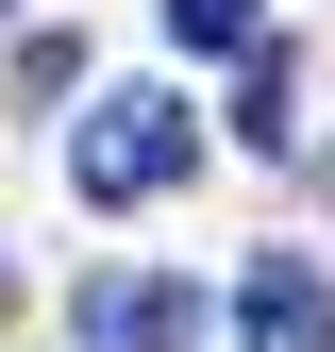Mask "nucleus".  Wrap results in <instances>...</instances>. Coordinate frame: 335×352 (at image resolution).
Instances as JSON below:
<instances>
[{
    "label": "nucleus",
    "mask_w": 335,
    "mask_h": 352,
    "mask_svg": "<svg viewBox=\"0 0 335 352\" xmlns=\"http://www.w3.org/2000/svg\"><path fill=\"white\" fill-rule=\"evenodd\" d=\"M67 168H84V201H151V185H185V168H201V135H185L168 101H101V118L67 135Z\"/></svg>",
    "instance_id": "obj_1"
},
{
    "label": "nucleus",
    "mask_w": 335,
    "mask_h": 352,
    "mask_svg": "<svg viewBox=\"0 0 335 352\" xmlns=\"http://www.w3.org/2000/svg\"><path fill=\"white\" fill-rule=\"evenodd\" d=\"M67 319H84V352H201V302L168 285V269H101Z\"/></svg>",
    "instance_id": "obj_2"
},
{
    "label": "nucleus",
    "mask_w": 335,
    "mask_h": 352,
    "mask_svg": "<svg viewBox=\"0 0 335 352\" xmlns=\"http://www.w3.org/2000/svg\"><path fill=\"white\" fill-rule=\"evenodd\" d=\"M235 336H251V352H335V285L302 269V252H268V269L235 285Z\"/></svg>",
    "instance_id": "obj_3"
},
{
    "label": "nucleus",
    "mask_w": 335,
    "mask_h": 352,
    "mask_svg": "<svg viewBox=\"0 0 335 352\" xmlns=\"http://www.w3.org/2000/svg\"><path fill=\"white\" fill-rule=\"evenodd\" d=\"M235 135H251V151L302 135V51H285V34H251V51H235Z\"/></svg>",
    "instance_id": "obj_4"
},
{
    "label": "nucleus",
    "mask_w": 335,
    "mask_h": 352,
    "mask_svg": "<svg viewBox=\"0 0 335 352\" xmlns=\"http://www.w3.org/2000/svg\"><path fill=\"white\" fill-rule=\"evenodd\" d=\"M168 34H185V51H251V34H268V0H168Z\"/></svg>",
    "instance_id": "obj_5"
},
{
    "label": "nucleus",
    "mask_w": 335,
    "mask_h": 352,
    "mask_svg": "<svg viewBox=\"0 0 335 352\" xmlns=\"http://www.w3.org/2000/svg\"><path fill=\"white\" fill-rule=\"evenodd\" d=\"M0 319H17V269H0Z\"/></svg>",
    "instance_id": "obj_6"
}]
</instances>
